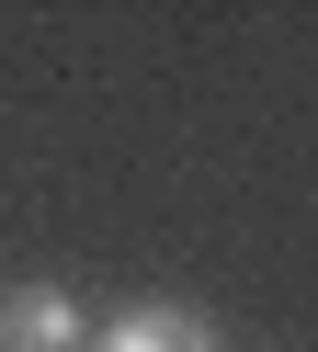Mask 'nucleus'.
I'll return each instance as SVG.
<instances>
[{
	"label": "nucleus",
	"mask_w": 318,
	"mask_h": 352,
	"mask_svg": "<svg viewBox=\"0 0 318 352\" xmlns=\"http://www.w3.org/2000/svg\"><path fill=\"white\" fill-rule=\"evenodd\" d=\"M0 352H80V296L68 284H12L0 296Z\"/></svg>",
	"instance_id": "nucleus-2"
},
{
	"label": "nucleus",
	"mask_w": 318,
	"mask_h": 352,
	"mask_svg": "<svg viewBox=\"0 0 318 352\" xmlns=\"http://www.w3.org/2000/svg\"><path fill=\"white\" fill-rule=\"evenodd\" d=\"M91 352H227V341H216V318H204V307H182V296H136L125 318L91 329Z\"/></svg>",
	"instance_id": "nucleus-1"
}]
</instances>
